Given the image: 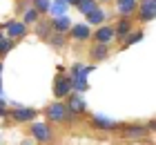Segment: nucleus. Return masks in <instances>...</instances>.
Here are the masks:
<instances>
[{
    "label": "nucleus",
    "instance_id": "nucleus-1",
    "mask_svg": "<svg viewBox=\"0 0 156 145\" xmlns=\"http://www.w3.org/2000/svg\"><path fill=\"white\" fill-rule=\"evenodd\" d=\"M47 116L51 121H58V123H62V121H67V116L72 118V114H69V110L62 103H51L47 107Z\"/></svg>",
    "mask_w": 156,
    "mask_h": 145
},
{
    "label": "nucleus",
    "instance_id": "nucleus-2",
    "mask_svg": "<svg viewBox=\"0 0 156 145\" xmlns=\"http://www.w3.org/2000/svg\"><path fill=\"white\" fill-rule=\"evenodd\" d=\"M31 134H34V139L40 141V143H49V141H51V129H49L45 123H34Z\"/></svg>",
    "mask_w": 156,
    "mask_h": 145
},
{
    "label": "nucleus",
    "instance_id": "nucleus-3",
    "mask_svg": "<svg viewBox=\"0 0 156 145\" xmlns=\"http://www.w3.org/2000/svg\"><path fill=\"white\" fill-rule=\"evenodd\" d=\"M7 36L9 38H23V36L27 34V27L25 23H16V20H11V23H7Z\"/></svg>",
    "mask_w": 156,
    "mask_h": 145
},
{
    "label": "nucleus",
    "instance_id": "nucleus-4",
    "mask_svg": "<svg viewBox=\"0 0 156 145\" xmlns=\"http://www.w3.org/2000/svg\"><path fill=\"white\" fill-rule=\"evenodd\" d=\"M56 96L62 98V96H67L69 92H72V78H67V76H60L58 81H56Z\"/></svg>",
    "mask_w": 156,
    "mask_h": 145
},
{
    "label": "nucleus",
    "instance_id": "nucleus-5",
    "mask_svg": "<svg viewBox=\"0 0 156 145\" xmlns=\"http://www.w3.org/2000/svg\"><path fill=\"white\" fill-rule=\"evenodd\" d=\"M11 116H13V118H16L18 123H23V121H31L34 116H36V110H31V107H16Z\"/></svg>",
    "mask_w": 156,
    "mask_h": 145
},
{
    "label": "nucleus",
    "instance_id": "nucleus-6",
    "mask_svg": "<svg viewBox=\"0 0 156 145\" xmlns=\"http://www.w3.org/2000/svg\"><path fill=\"white\" fill-rule=\"evenodd\" d=\"M154 5H156V0H143V2H140V18L143 20H152L154 18V13H156Z\"/></svg>",
    "mask_w": 156,
    "mask_h": 145
},
{
    "label": "nucleus",
    "instance_id": "nucleus-7",
    "mask_svg": "<svg viewBox=\"0 0 156 145\" xmlns=\"http://www.w3.org/2000/svg\"><path fill=\"white\" fill-rule=\"evenodd\" d=\"M67 2L65 0H54V2H49V9L47 11H51V16L56 18V16H62V13H67Z\"/></svg>",
    "mask_w": 156,
    "mask_h": 145
},
{
    "label": "nucleus",
    "instance_id": "nucleus-8",
    "mask_svg": "<svg viewBox=\"0 0 156 145\" xmlns=\"http://www.w3.org/2000/svg\"><path fill=\"white\" fill-rule=\"evenodd\" d=\"M94 125L101 127V129H114V127H116V121H114V118H107V116L96 114V116H94Z\"/></svg>",
    "mask_w": 156,
    "mask_h": 145
},
{
    "label": "nucleus",
    "instance_id": "nucleus-9",
    "mask_svg": "<svg viewBox=\"0 0 156 145\" xmlns=\"http://www.w3.org/2000/svg\"><path fill=\"white\" fill-rule=\"evenodd\" d=\"M116 7H118V11L123 13V16H129V13L136 9V0H118Z\"/></svg>",
    "mask_w": 156,
    "mask_h": 145
},
{
    "label": "nucleus",
    "instance_id": "nucleus-10",
    "mask_svg": "<svg viewBox=\"0 0 156 145\" xmlns=\"http://www.w3.org/2000/svg\"><path fill=\"white\" fill-rule=\"evenodd\" d=\"M89 27L87 25H74L72 27V36H74V38L76 40H85V38H89Z\"/></svg>",
    "mask_w": 156,
    "mask_h": 145
},
{
    "label": "nucleus",
    "instance_id": "nucleus-11",
    "mask_svg": "<svg viewBox=\"0 0 156 145\" xmlns=\"http://www.w3.org/2000/svg\"><path fill=\"white\" fill-rule=\"evenodd\" d=\"M94 69L91 65H74L72 67V78H87V74Z\"/></svg>",
    "mask_w": 156,
    "mask_h": 145
},
{
    "label": "nucleus",
    "instance_id": "nucleus-12",
    "mask_svg": "<svg viewBox=\"0 0 156 145\" xmlns=\"http://www.w3.org/2000/svg\"><path fill=\"white\" fill-rule=\"evenodd\" d=\"M91 58H94V60H105V58H107V42H98V45L91 49Z\"/></svg>",
    "mask_w": 156,
    "mask_h": 145
},
{
    "label": "nucleus",
    "instance_id": "nucleus-13",
    "mask_svg": "<svg viewBox=\"0 0 156 145\" xmlns=\"http://www.w3.org/2000/svg\"><path fill=\"white\" fill-rule=\"evenodd\" d=\"M51 25H54L56 31H67L72 23H69V18L65 16V13H62V16H56V18H54V23H51Z\"/></svg>",
    "mask_w": 156,
    "mask_h": 145
},
{
    "label": "nucleus",
    "instance_id": "nucleus-14",
    "mask_svg": "<svg viewBox=\"0 0 156 145\" xmlns=\"http://www.w3.org/2000/svg\"><path fill=\"white\" fill-rule=\"evenodd\" d=\"M103 20H105V11H103V9H98V7H96L94 11H89V13H87V23H89V25H101Z\"/></svg>",
    "mask_w": 156,
    "mask_h": 145
},
{
    "label": "nucleus",
    "instance_id": "nucleus-15",
    "mask_svg": "<svg viewBox=\"0 0 156 145\" xmlns=\"http://www.w3.org/2000/svg\"><path fill=\"white\" fill-rule=\"evenodd\" d=\"M112 38H114V29H109V27H101L96 31V40L98 42H109Z\"/></svg>",
    "mask_w": 156,
    "mask_h": 145
},
{
    "label": "nucleus",
    "instance_id": "nucleus-16",
    "mask_svg": "<svg viewBox=\"0 0 156 145\" xmlns=\"http://www.w3.org/2000/svg\"><path fill=\"white\" fill-rule=\"evenodd\" d=\"M69 110L80 114V112H85V110H87V105H85V100H83L80 96H72V98H69Z\"/></svg>",
    "mask_w": 156,
    "mask_h": 145
},
{
    "label": "nucleus",
    "instance_id": "nucleus-17",
    "mask_svg": "<svg viewBox=\"0 0 156 145\" xmlns=\"http://www.w3.org/2000/svg\"><path fill=\"white\" fill-rule=\"evenodd\" d=\"M145 134H147L145 127H129L127 129V139H143Z\"/></svg>",
    "mask_w": 156,
    "mask_h": 145
},
{
    "label": "nucleus",
    "instance_id": "nucleus-18",
    "mask_svg": "<svg viewBox=\"0 0 156 145\" xmlns=\"http://www.w3.org/2000/svg\"><path fill=\"white\" fill-rule=\"evenodd\" d=\"M78 7H80V11L85 13V16H87V13H89V11H94L98 5L94 2V0H80V2H78Z\"/></svg>",
    "mask_w": 156,
    "mask_h": 145
},
{
    "label": "nucleus",
    "instance_id": "nucleus-19",
    "mask_svg": "<svg viewBox=\"0 0 156 145\" xmlns=\"http://www.w3.org/2000/svg\"><path fill=\"white\" fill-rule=\"evenodd\" d=\"M129 29H132V27H129V23H127V20H120L114 34H116V36H120V38H125V36L129 34Z\"/></svg>",
    "mask_w": 156,
    "mask_h": 145
},
{
    "label": "nucleus",
    "instance_id": "nucleus-20",
    "mask_svg": "<svg viewBox=\"0 0 156 145\" xmlns=\"http://www.w3.org/2000/svg\"><path fill=\"white\" fill-rule=\"evenodd\" d=\"M72 87H74V89H78V92H85V89H87V78H72Z\"/></svg>",
    "mask_w": 156,
    "mask_h": 145
},
{
    "label": "nucleus",
    "instance_id": "nucleus-21",
    "mask_svg": "<svg viewBox=\"0 0 156 145\" xmlns=\"http://www.w3.org/2000/svg\"><path fill=\"white\" fill-rule=\"evenodd\" d=\"M36 20H38V9H36V7L25 11V23H36Z\"/></svg>",
    "mask_w": 156,
    "mask_h": 145
},
{
    "label": "nucleus",
    "instance_id": "nucleus-22",
    "mask_svg": "<svg viewBox=\"0 0 156 145\" xmlns=\"http://www.w3.org/2000/svg\"><path fill=\"white\" fill-rule=\"evenodd\" d=\"M9 49H11V40H7L5 36H0V52H2V54H7Z\"/></svg>",
    "mask_w": 156,
    "mask_h": 145
},
{
    "label": "nucleus",
    "instance_id": "nucleus-23",
    "mask_svg": "<svg viewBox=\"0 0 156 145\" xmlns=\"http://www.w3.org/2000/svg\"><path fill=\"white\" fill-rule=\"evenodd\" d=\"M36 9L38 11H47L49 9V0H36Z\"/></svg>",
    "mask_w": 156,
    "mask_h": 145
},
{
    "label": "nucleus",
    "instance_id": "nucleus-24",
    "mask_svg": "<svg viewBox=\"0 0 156 145\" xmlns=\"http://www.w3.org/2000/svg\"><path fill=\"white\" fill-rule=\"evenodd\" d=\"M138 40H143V34H134L127 38V45H134V42H138Z\"/></svg>",
    "mask_w": 156,
    "mask_h": 145
},
{
    "label": "nucleus",
    "instance_id": "nucleus-25",
    "mask_svg": "<svg viewBox=\"0 0 156 145\" xmlns=\"http://www.w3.org/2000/svg\"><path fill=\"white\" fill-rule=\"evenodd\" d=\"M38 34H40V36H47V34H49V25H47V23H40V25H38Z\"/></svg>",
    "mask_w": 156,
    "mask_h": 145
},
{
    "label": "nucleus",
    "instance_id": "nucleus-26",
    "mask_svg": "<svg viewBox=\"0 0 156 145\" xmlns=\"http://www.w3.org/2000/svg\"><path fill=\"white\" fill-rule=\"evenodd\" d=\"M51 45L60 47V45H62V38H60V36H54V38H51Z\"/></svg>",
    "mask_w": 156,
    "mask_h": 145
},
{
    "label": "nucleus",
    "instance_id": "nucleus-27",
    "mask_svg": "<svg viewBox=\"0 0 156 145\" xmlns=\"http://www.w3.org/2000/svg\"><path fill=\"white\" fill-rule=\"evenodd\" d=\"M78 2H80V0H72V5H78Z\"/></svg>",
    "mask_w": 156,
    "mask_h": 145
},
{
    "label": "nucleus",
    "instance_id": "nucleus-28",
    "mask_svg": "<svg viewBox=\"0 0 156 145\" xmlns=\"http://www.w3.org/2000/svg\"><path fill=\"white\" fill-rule=\"evenodd\" d=\"M65 2H67V5H72V0H65Z\"/></svg>",
    "mask_w": 156,
    "mask_h": 145
},
{
    "label": "nucleus",
    "instance_id": "nucleus-29",
    "mask_svg": "<svg viewBox=\"0 0 156 145\" xmlns=\"http://www.w3.org/2000/svg\"><path fill=\"white\" fill-rule=\"evenodd\" d=\"M0 71H2V63H0Z\"/></svg>",
    "mask_w": 156,
    "mask_h": 145
}]
</instances>
